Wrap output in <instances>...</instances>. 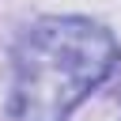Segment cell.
<instances>
[{"label": "cell", "instance_id": "cell-1", "mask_svg": "<svg viewBox=\"0 0 121 121\" xmlns=\"http://www.w3.org/2000/svg\"><path fill=\"white\" fill-rule=\"evenodd\" d=\"M121 60L113 34L79 15L34 23L11 53V117L64 121Z\"/></svg>", "mask_w": 121, "mask_h": 121}]
</instances>
